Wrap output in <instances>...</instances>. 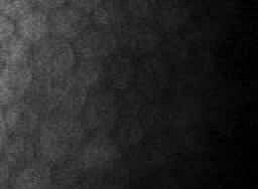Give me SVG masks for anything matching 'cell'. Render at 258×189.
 I'll return each instance as SVG.
<instances>
[{"label": "cell", "instance_id": "3957f363", "mask_svg": "<svg viewBox=\"0 0 258 189\" xmlns=\"http://www.w3.org/2000/svg\"><path fill=\"white\" fill-rule=\"evenodd\" d=\"M78 62L73 43L53 36L32 44L29 67L34 76H60L72 72Z\"/></svg>", "mask_w": 258, "mask_h": 189}, {"label": "cell", "instance_id": "ac0fdd59", "mask_svg": "<svg viewBox=\"0 0 258 189\" xmlns=\"http://www.w3.org/2000/svg\"><path fill=\"white\" fill-rule=\"evenodd\" d=\"M33 7L31 0H0V13L13 21Z\"/></svg>", "mask_w": 258, "mask_h": 189}, {"label": "cell", "instance_id": "4fadbf2b", "mask_svg": "<svg viewBox=\"0 0 258 189\" xmlns=\"http://www.w3.org/2000/svg\"><path fill=\"white\" fill-rule=\"evenodd\" d=\"M71 74L82 88L92 93L105 78V64L101 61L78 60Z\"/></svg>", "mask_w": 258, "mask_h": 189}, {"label": "cell", "instance_id": "5b68a950", "mask_svg": "<svg viewBox=\"0 0 258 189\" xmlns=\"http://www.w3.org/2000/svg\"><path fill=\"white\" fill-rule=\"evenodd\" d=\"M120 158L119 145L107 135H93L91 139L85 140L72 157L82 172L106 169Z\"/></svg>", "mask_w": 258, "mask_h": 189}, {"label": "cell", "instance_id": "9a60e30c", "mask_svg": "<svg viewBox=\"0 0 258 189\" xmlns=\"http://www.w3.org/2000/svg\"><path fill=\"white\" fill-rule=\"evenodd\" d=\"M133 76V64L128 57L117 56L112 58L108 68L105 67V77L112 88L124 89L128 87Z\"/></svg>", "mask_w": 258, "mask_h": 189}, {"label": "cell", "instance_id": "30bf717a", "mask_svg": "<svg viewBox=\"0 0 258 189\" xmlns=\"http://www.w3.org/2000/svg\"><path fill=\"white\" fill-rule=\"evenodd\" d=\"M8 187L26 189L52 187V166L36 157L13 170Z\"/></svg>", "mask_w": 258, "mask_h": 189}, {"label": "cell", "instance_id": "277c9868", "mask_svg": "<svg viewBox=\"0 0 258 189\" xmlns=\"http://www.w3.org/2000/svg\"><path fill=\"white\" fill-rule=\"evenodd\" d=\"M81 119L87 132L93 135H107L119 119L116 96L109 90L93 91L87 99Z\"/></svg>", "mask_w": 258, "mask_h": 189}, {"label": "cell", "instance_id": "9c48e42d", "mask_svg": "<svg viewBox=\"0 0 258 189\" xmlns=\"http://www.w3.org/2000/svg\"><path fill=\"white\" fill-rule=\"evenodd\" d=\"M34 75L29 65L2 66L0 69V109L24 99Z\"/></svg>", "mask_w": 258, "mask_h": 189}, {"label": "cell", "instance_id": "8fae6325", "mask_svg": "<svg viewBox=\"0 0 258 189\" xmlns=\"http://www.w3.org/2000/svg\"><path fill=\"white\" fill-rule=\"evenodd\" d=\"M14 22L15 34L31 44L50 36L48 12L39 8H31Z\"/></svg>", "mask_w": 258, "mask_h": 189}, {"label": "cell", "instance_id": "e0dca14e", "mask_svg": "<svg viewBox=\"0 0 258 189\" xmlns=\"http://www.w3.org/2000/svg\"><path fill=\"white\" fill-rule=\"evenodd\" d=\"M82 171L71 158L52 166V186L57 188H70L79 182Z\"/></svg>", "mask_w": 258, "mask_h": 189}, {"label": "cell", "instance_id": "8992f818", "mask_svg": "<svg viewBox=\"0 0 258 189\" xmlns=\"http://www.w3.org/2000/svg\"><path fill=\"white\" fill-rule=\"evenodd\" d=\"M72 43L78 60L103 62L111 58L118 47L117 37L112 30L92 25Z\"/></svg>", "mask_w": 258, "mask_h": 189}, {"label": "cell", "instance_id": "603a6c76", "mask_svg": "<svg viewBox=\"0 0 258 189\" xmlns=\"http://www.w3.org/2000/svg\"><path fill=\"white\" fill-rule=\"evenodd\" d=\"M7 137H8V131L3 118V110L0 109V153L2 152V149Z\"/></svg>", "mask_w": 258, "mask_h": 189}, {"label": "cell", "instance_id": "ba28073f", "mask_svg": "<svg viewBox=\"0 0 258 189\" xmlns=\"http://www.w3.org/2000/svg\"><path fill=\"white\" fill-rule=\"evenodd\" d=\"M2 110L8 135L34 136L44 119L40 111L27 98Z\"/></svg>", "mask_w": 258, "mask_h": 189}, {"label": "cell", "instance_id": "6da1fadb", "mask_svg": "<svg viewBox=\"0 0 258 189\" xmlns=\"http://www.w3.org/2000/svg\"><path fill=\"white\" fill-rule=\"evenodd\" d=\"M33 138L36 157L53 166L73 157L87 131L80 116L55 115L42 120Z\"/></svg>", "mask_w": 258, "mask_h": 189}, {"label": "cell", "instance_id": "d6986e66", "mask_svg": "<svg viewBox=\"0 0 258 189\" xmlns=\"http://www.w3.org/2000/svg\"><path fill=\"white\" fill-rule=\"evenodd\" d=\"M15 34V22L0 13V45Z\"/></svg>", "mask_w": 258, "mask_h": 189}, {"label": "cell", "instance_id": "2e32d148", "mask_svg": "<svg viewBox=\"0 0 258 189\" xmlns=\"http://www.w3.org/2000/svg\"><path fill=\"white\" fill-rule=\"evenodd\" d=\"M92 25L110 29L121 20V8L114 0H106L90 14Z\"/></svg>", "mask_w": 258, "mask_h": 189}, {"label": "cell", "instance_id": "ffe728a7", "mask_svg": "<svg viewBox=\"0 0 258 189\" xmlns=\"http://www.w3.org/2000/svg\"><path fill=\"white\" fill-rule=\"evenodd\" d=\"M104 1L106 0H66L68 5L78 8L88 14H91Z\"/></svg>", "mask_w": 258, "mask_h": 189}, {"label": "cell", "instance_id": "7c38bea8", "mask_svg": "<svg viewBox=\"0 0 258 189\" xmlns=\"http://www.w3.org/2000/svg\"><path fill=\"white\" fill-rule=\"evenodd\" d=\"M1 155L13 170L36 158L33 136L8 135Z\"/></svg>", "mask_w": 258, "mask_h": 189}, {"label": "cell", "instance_id": "cb8c5ba5", "mask_svg": "<svg viewBox=\"0 0 258 189\" xmlns=\"http://www.w3.org/2000/svg\"><path fill=\"white\" fill-rule=\"evenodd\" d=\"M2 66H3V64H2V61H1V58H0V69L2 68Z\"/></svg>", "mask_w": 258, "mask_h": 189}, {"label": "cell", "instance_id": "52a82bcc", "mask_svg": "<svg viewBox=\"0 0 258 189\" xmlns=\"http://www.w3.org/2000/svg\"><path fill=\"white\" fill-rule=\"evenodd\" d=\"M50 36L73 42L92 25L90 14L64 4L48 12Z\"/></svg>", "mask_w": 258, "mask_h": 189}, {"label": "cell", "instance_id": "7402d4cb", "mask_svg": "<svg viewBox=\"0 0 258 189\" xmlns=\"http://www.w3.org/2000/svg\"><path fill=\"white\" fill-rule=\"evenodd\" d=\"M34 7L50 12L56 8H59L67 4L66 0H31Z\"/></svg>", "mask_w": 258, "mask_h": 189}, {"label": "cell", "instance_id": "7a4b0ae2", "mask_svg": "<svg viewBox=\"0 0 258 189\" xmlns=\"http://www.w3.org/2000/svg\"><path fill=\"white\" fill-rule=\"evenodd\" d=\"M89 93L71 72L60 76H34L27 98L43 115L80 116Z\"/></svg>", "mask_w": 258, "mask_h": 189}, {"label": "cell", "instance_id": "5bb4252c", "mask_svg": "<svg viewBox=\"0 0 258 189\" xmlns=\"http://www.w3.org/2000/svg\"><path fill=\"white\" fill-rule=\"evenodd\" d=\"M32 44L13 34L0 45V58L3 66L27 65L31 54Z\"/></svg>", "mask_w": 258, "mask_h": 189}, {"label": "cell", "instance_id": "44dd1931", "mask_svg": "<svg viewBox=\"0 0 258 189\" xmlns=\"http://www.w3.org/2000/svg\"><path fill=\"white\" fill-rule=\"evenodd\" d=\"M13 172V168L3 158L0 153V188L9 186V181Z\"/></svg>", "mask_w": 258, "mask_h": 189}]
</instances>
